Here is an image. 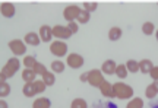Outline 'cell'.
<instances>
[{
    "instance_id": "cell-1",
    "label": "cell",
    "mask_w": 158,
    "mask_h": 108,
    "mask_svg": "<svg viewBox=\"0 0 158 108\" xmlns=\"http://www.w3.org/2000/svg\"><path fill=\"white\" fill-rule=\"evenodd\" d=\"M114 89V97H117L118 99H129V98H133V88L127 83H123V82H117L113 85Z\"/></svg>"
},
{
    "instance_id": "cell-2",
    "label": "cell",
    "mask_w": 158,
    "mask_h": 108,
    "mask_svg": "<svg viewBox=\"0 0 158 108\" xmlns=\"http://www.w3.org/2000/svg\"><path fill=\"white\" fill-rule=\"evenodd\" d=\"M19 66H21V62L18 60L16 57L9 58V60H7V63L5 64V67L2 69V73L5 74L6 78H12V76H13V74L19 70Z\"/></svg>"
},
{
    "instance_id": "cell-3",
    "label": "cell",
    "mask_w": 158,
    "mask_h": 108,
    "mask_svg": "<svg viewBox=\"0 0 158 108\" xmlns=\"http://www.w3.org/2000/svg\"><path fill=\"white\" fill-rule=\"evenodd\" d=\"M88 83L94 88H100L104 83V76H102L101 70H98V69L89 70L88 72Z\"/></svg>"
},
{
    "instance_id": "cell-4",
    "label": "cell",
    "mask_w": 158,
    "mask_h": 108,
    "mask_svg": "<svg viewBox=\"0 0 158 108\" xmlns=\"http://www.w3.org/2000/svg\"><path fill=\"white\" fill-rule=\"evenodd\" d=\"M50 51L51 54H54L56 57H63L68 54V46H66V42H63V41L57 40V41H53L50 44Z\"/></svg>"
},
{
    "instance_id": "cell-5",
    "label": "cell",
    "mask_w": 158,
    "mask_h": 108,
    "mask_svg": "<svg viewBox=\"0 0 158 108\" xmlns=\"http://www.w3.org/2000/svg\"><path fill=\"white\" fill-rule=\"evenodd\" d=\"M81 7L76 5H70L68 7H64V10H63V18L68 21V22H75L76 19H78L79 13H81Z\"/></svg>"
},
{
    "instance_id": "cell-6",
    "label": "cell",
    "mask_w": 158,
    "mask_h": 108,
    "mask_svg": "<svg viewBox=\"0 0 158 108\" xmlns=\"http://www.w3.org/2000/svg\"><path fill=\"white\" fill-rule=\"evenodd\" d=\"M9 48L10 51L15 54V56H22L23 53L27 51V44L25 41H21V40H12L9 42Z\"/></svg>"
},
{
    "instance_id": "cell-7",
    "label": "cell",
    "mask_w": 158,
    "mask_h": 108,
    "mask_svg": "<svg viewBox=\"0 0 158 108\" xmlns=\"http://www.w3.org/2000/svg\"><path fill=\"white\" fill-rule=\"evenodd\" d=\"M66 63H68L69 67L72 69H79L84 66V57L79 56L78 53H70L66 58Z\"/></svg>"
},
{
    "instance_id": "cell-8",
    "label": "cell",
    "mask_w": 158,
    "mask_h": 108,
    "mask_svg": "<svg viewBox=\"0 0 158 108\" xmlns=\"http://www.w3.org/2000/svg\"><path fill=\"white\" fill-rule=\"evenodd\" d=\"M72 32L69 31L68 26H63V25H56L53 26V37H56L57 40H68L70 38Z\"/></svg>"
},
{
    "instance_id": "cell-9",
    "label": "cell",
    "mask_w": 158,
    "mask_h": 108,
    "mask_svg": "<svg viewBox=\"0 0 158 108\" xmlns=\"http://www.w3.org/2000/svg\"><path fill=\"white\" fill-rule=\"evenodd\" d=\"M40 38H41V41H44V42L51 41V38H53V28H50L48 25H43L40 28Z\"/></svg>"
},
{
    "instance_id": "cell-10",
    "label": "cell",
    "mask_w": 158,
    "mask_h": 108,
    "mask_svg": "<svg viewBox=\"0 0 158 108\" xmlns=\"http://www.w3.org/2000/svg\"><path fill=\"white\" fill-rule=\"evenodd\" d=\"M116 69H117V64L114 60H106L101 66V72L106 74H114L116 73Z\"/></svg>"
},
{
    "instance_id": "cell-11",
    "label": "cell",
    "mask_w": 158,
    "mask_h": 108,
    "mask_svg": "<svg viewBox=\"0 0 158 108\" xmlns=\"http://www.w3.org/2000/svg\"><path fill=\"white\" fill-rule=\"evenodd\" d=\"M15 5H12V3H2L0 6V13L3 15L5 18H12L15 16Z\"/></svg>"
},
{
    "instance_id": "cell-12",
    "label": "cell",
    "mask_w": 158,
    "mask_h": 108,
    "mask_svg": "<svg viewBox=\"0 0 158 108\" xmlns=\"http://www.w3.org/2000/svg\"><path fill=\"white\" fill-rule=\"evenodd\" d=\"M23 41H25V44H28V46L37 47V46H40L41 38H40V34H35V32H28V34L25 35Z\"/></svg>"
},
{
    "instance_id": "cell-13",
    "label": "cell",
    "mask_w": 158,
    "mask_h": 108,
    "mask_svg": "<svg viewBox=\"0 0 158 108\" xmlns=\"http://www.w3.org/2000/svg\"><path fill=\"white\" fill-rule=\"evenodd\" d=\"M100 92H101L102 97L106 98H113L114 97V89H113V85L107 82V80H104V83L100 86Z\"/></svg>"
},
{
    "instance_id": "cell-14",
    "label": "cell",
    "mask_w": 158,
    "mask_h": 108,
    "mask_svg": "<svg viewBox=\"0 0 158 108\" xmlns=\"http://www.w3.org/2000/svg\"><path fill=\"white\" fill-rule=\"evenodd\" d=\"M35 76H37V73H35L32 69H25L22 72V79L25 83H34L35 80Z\"/></svg>"
},
{
    "instance_id": "cell-15",
    "label": "cell",
    "mask_w": 158,
    "mask_h": 108,
    "mask_svg": "<svg viewBox=\"0 0 158 108\" xmlns=\"http://www.w3.org/2000/svg\"><path fill=\"white\" fill-rule=\"evenodd\" d=\"M51 107V101L48 99V98H37L34 101V104H32V108H50Z\"/></svg>"
},
{
    "instance_id": "cell-16",
    "label": "cell",
    "mask_w": 158,
    "mask_h": 108,
    "mask_svg": "<svg viewBox=\"0 0 158 108\" xmlns=\"http://www.w3.org/2000/svg\"><path fill=\"white\" fill-rule=\"evenodd\" d=\"M122 35H123V31H122V28H118V26H113V28H110V31H108V38L111 41L120 40Z\"/></svg>"
},
{
    "instance_id": "cell-17",
    "label": "cell",
    "mask_w": 158,
    "mask_h": 108,
    "mask_svg": "<svg viewBox=\"0 0 158 108\" xmlns=\"http://www.w3.org/2000/svg\"><path fill=\"white\" fill-rule=\"evenodd\" d=\"M139 67H141V72L142 73H151V70L154 69V64L151 60H148V58H143L139 62Z\"/></svg>"
},
{
    "instance_id": "cell-18",
    "label": "cell",
    "mask_w": 158,
    "mask_h": 108,
    "mask_svg": "<svg viewBox=\"0 0 158 108\" xmlns=\"http://www.w3.org/2000/svg\"><path fill=\"white\" fill-rule=\"evenodd\" d=\"M22 92H23V95L25 97H34L35 94H37V91H35V88H34V83H25L22 88Z\"/></svg>"
},
{
    "instance_id": "cell-19",
    "label": "cell",
    "mask_w": 158,
    "mask_h": 108,
    "mask_svg": "<svg viewBox=\"0 0 158 108\" xmlns=\"http://www.w3.org/2000/svg\"><path fill=\"white\" fill-rule=\"evenodd\" d=\"M51 72L53 73H63L64 72V63L60 60H54L51 63Z\"/></svg>"
},
{
    "instance_id": "cell-20",
    "label": "cell",
    "mask_w": 158,
    "mask_h": 108,
    "mask_svg": "<svg viewBox=\"0 0 158 108\" xmlns=\"http://www.w3.org/2000/svg\"><path fill=\"white\" fill-rule=\"evenodd\" d=\"M157 94H158V89L155 88V85H154V83H151V85L147 86V91H145V97H147L148 99H151V101H152L154 98L157 97Z\"/></svg>"
},
{
    "instance_id": "cell-21",
    "label": "cell",
    "mask_w": 158,
    "mask_h": 108,
    "mask_svg": "<svg viewBox=\"0 0 158 108\" xmlns=\"http://www.w3.org/2000/svg\"><path fill=\"white\" fill-rule=\"evenodd\" d=\"M126 67H127V70H129L130 73H136V72L141 70L139 62H136V60H127V62H126Z\"/></svg>"
},
{
    "instance_id": "cell-22",
    "label": "cell",
    "mask_w": 158,
    "mask_h": 108,
    "mask_svg": "<svg viewBox=\"0 0 158 108\" xmlns=\"http://www.w3.org/2000/svg\"><path fill=\"white\" fill-rule=\"evenodd\" d=\"M91 108H118V107L111 101H100V102L92 104Z\"/></svg>"
},
{
    "instance_id": "cell-23",
    "label": "cell",
    "mask_w": 158,
    "mask_h": 108,
    "mask_svg": "<svg viewBox=\"0 0 158 108\" xmlns=\"http://www.w3.org/2000/svg\"><path fill=\"white\" fill-rule=\"evenodd\" d=\"M43 80H44V83L47 86H53L54 85V82H56L54 73H53V72H45V73L43 74Z\"/></svg>"
},
{
    "instance_id": "cell-24",
    "label": "cell",
    "mask_w": 158,
    "mask_h": 108,
    "mask_svg": "<svg viewBox=\"0 0 158 108\" xmlns=\"http://www.w3.org/2000/svg\"><path fill=\"white\" fill-rule=\"evenodd\" d=\"M116 74H117L120 79H124V78H127V74H129V70L126 67V64H117V69H116Z\"/></svg>"
},
{
    "instance_id": "cell-25",
    "label": "cell",
    "mask_w": 158,
    "mask_h": 108,
    "mask_svg": "<svg viewBox=\"0 0 158 108\" xmlns=\"http://www.w3.org/2000/svg\"><path fill=\"white\" fill-rule=\"evenodd\" d=\"M126 108H143V101H142V98H132Z\"/></svg>"
},
{
    "instance_id": "cell-26",
    "label": "cell",
    "mask_w": 158,
    "mask_h": 108,
    "mask_svg": "<svg viewBox=\"0 0 158 108\" xmlns=\"http://www.w3.org/2000/svg\"><path fill=\"white\" fill-rule=\"evenodd\" d=\"M70 108H88V104L82 98H75L70 104Z\"/></svg>"
},
{
    "instance_id": "cell-27",
    "label": "cell",
    "mask_w": 158,
    "mask_h": 108,
    "mask_svg": "<svg viewBox=\"0 0 158 108\" xmlns=\"http://www.w3.org/2000/svg\"><path fill=\"white\" fill-rule=\"evenodd\" d=\"M10 94V86L6 82H0V98H6Z\"/></svg>"
},
{
    "instance_id": "cell-28",
    "label": "cell",
    "mask_w": 158,
    "mask_h": 108,
    "mask_svg": "<svg viewBox=\"0 0 158 108\" xmlns=\"http://www.w3.org/2000/svg\"><path fill=\"white\" fill-rule=\"evenodd\" d=\"M154 31H155V26H154L152 22H145L142 25V32L145 35H152Z\"/></svg>"
},
{
    "instance_id": "cell-29",
    "label": "cell",
    "mask_w": 158,
    "mask_h": 108,
    "mask_svg": "<svg viewBox=\"0 0 158 108\" xmlns=\"http://www.w3.org/2000/svg\"><path fill=\"white\" fill-rule=\"evenodd\" d=\"M82 7H84V10L86 12H94L97 10V7H98V3L97 2H85V3H82Z\"/></svg>"
},
{
    "instance_id": "cell-30",
    "label": "cell",
    "mask_w": 158,
    "mask_h": 108,
    "mask_svg": "<svg viewBox=\"0 0 158 108\" xmlns=\"http://www.w3.org/2000/svg\"><path fill=\"white\" fill-rule=\"evenodd\" d=\"M35 64H37V60H35L32 56H27L23 58V66L27 69H34Z\"/></svg>"
},
{
    "instance_id": "cell-31",
    "label": "cell",
    "mask_w": 158,
    "mask_h": 108,
    "mask_svg": "<svg viewBox=\"0 0 158 108\" xmlns=\"http://www.w3.org/2000/svg\"><path fill=\"white\" fill-rule=\"evenodd\" d=\"M89 18H91V16H89V12H86V10H84V9H82L76 21H78L79 23H86L88 21H89Z\"/></svg>"
},
{
    "instance_id": "cell-32",
    "label": "cell",
    "mask_w": 158,
    "mask_h": 108,
    "mask_svg": "<svg viewBox=\"0 0 158 108\" xmlns=\"http://www.w3.org/2000/svg\"><path fill=\"white\" fill-rule=\"evenodd\" d=\"M34 88H35V91H37V94H41V92L45 91L47 85L44 83V80H43V79H41V80H35V82H34Z\"/></svg>"
},
{
    "instance_id": "cell-33",
    "label": "cell",
    "mask_w": 158,
    "mask_h": 108,
    "mask_svg": "<svg viewBox=\"0 0 158 108\" xmlns=\"http://www.w3.org/2000/svg\"><path fill=\"white\" fill-rule=\"evenodd\" d=\"M32 70H34L37 74H41V76H43V74L47 72V69H45L44 64H41V63H38V62H37V64L34 66V69H32Z\"/></svg>"
},
{
    "instance_id": "cell-34",
    "label": "cell",
    "mask_w": 158,
    "mask_h": 108,
    "mask_svg": "<svg viewBox=\"0 0 158 108\" xmlns=\"http://www.w3.org/2000/svg\"><path fill=\"white\" fill-rule=\"evenodd\" d=\"M68 28H69V31L72 32V35L76 34V32H78V29H79L78 22H68Z\"/></svg>"
},
{
    "instance_id": "cell-35",
    "label": "cell",
    "mask_w": 158,
    "mask_h": 108,
    "mask_svg": "<svg viewBox=\"0 0 158 108\" xmlns=\"http://www.w3.org/2000/svg\"><path fill=\"white\" fill-rule=\"evenodd\" d=\"M149 76H151V78H152L154 80H158V66H154V69L151 70Z\"/></svg>"
},
{
    "instance_id": "cell-36",
    "label": "cell",
    "mask_w": 158,
    "mask_h": 108,
    "mask_svg": "<svg viewBox=\"0 0 158 108\" xmlns=\"http://www.w3.org/2000/svg\"><path fill=\"white\" fill-rule=\"evenodd\" d=\"M79 80H81V82H88V72L81 74V76H79Z\"/></svg>"
},
{
    "instance_id": "cell-37",
    "label": "cell",
    "mask_w": 158,
    "mask_h": 108,
    "mask_svg": "<svg viewBox=\"0 0 158 108\" xmlns=\"http://www.w3.org/2000/svg\"><path fill=\"white\" fill-rule=\"evenodd\" d=\"M148 108H158V101H152V102L149 104V107Z\"/></svg>"
},
{
    "instance_id": "cell-38",
    "label": "cell",
    "mask_w": 158,
    "mask_h": 108,
    "mask_svg": "<svg viewBox=\"0 0 158 108\" xmlns=\"http://www.w3.org/2000/svg\"><path fill=\"white\" fill-rule=\"evenodd\" d=\"M0 108H7V104L5 99H0Z\"/></svg>"
},
{
    "instance_id": "cell-39",
    "label": "cell",
    "mask_w": 158,
    "mask_h": 108,
    "mask_svg": "<svg viewBox=\"0 0 158 108\" xmlns=\"http://www.w3.org/2000/svg\"><path fill=\"white\" fill-rule=\"evenodd\" d=\"M154 85H155V88L158 89V80H155V82H154Z\"/></svg>"
},
{
    "instance_id": "cell-40",
    "label": "cell",
    "mask_w": 158,
    "mask_h": 108,
    "mask_svg": "<svg viewBox=\"0 0 158 108\" xmlns=\"http://www.w3.org/2000/svg\"><path fill=\"white\" fill-rule=\"evenodd\" d=\"M155 37H157V40H158V31H157V32H155Z\"/></svg>"
}]
</instances>
